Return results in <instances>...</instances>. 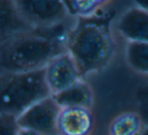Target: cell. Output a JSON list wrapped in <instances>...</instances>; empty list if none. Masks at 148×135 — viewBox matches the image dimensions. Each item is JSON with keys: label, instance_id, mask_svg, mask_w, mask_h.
Listing matches in <instances>:
<instances>
[{"label": "cell", "instance_id": "cell-1", "mask_svg": "<svg viewBox=\"0 0 148 135\" xmlns=\"http://www.w3.org/2000/svg\"><path fill=\"white\" fill-rule=\"evenodd\" d=\"M113 9H100L95 14L80 17L70 29L68 53L76 62L82 77L99 72L111 62L115 53L112 22Z\"/></svg>", "mask_w": 148, "mask_h": 135}, {"label": "cell", "instance_id": "cell-2", "mask_svg": "<svg viewBox=\"0 0 148 135\" xmlns=\"http://www.w3.org/2000/svg\"><path fill=\"white\" fill-rule=\"evenodd\" d=\"M70 29L62 22L34 27L2 43L1 64L6 72L41 70L68 51Z\"/></svg>", "mask_w": 148, "mask_h": 135}, {"label": "cell", "instance_id": "cell-3", "mask_svg": "<svg viewBox=\"0 0 148 135\" xmlns=\"http://www.w3.org/2000/svg\"><path fill=\"white\" fill-rule=\"evenodd\" d=\"M51 96L45 70L6 72L0 77V114L16 117L33 104Z\"/></svg>", "mask_w": 148, "mask_h": 135}, {"label": "cell", "instance_id": "cell-4", "mask_svg": "<svg viewBox=\"0 0 148 135\" xmlns=\"http://www.w3.org/2000/svg\"><path fill=\"white\" fill-rule=\"evenodd\" d=\"M18 11L32 27H45L64 21L68 15L64 0H15Z\"/></svg>", "mask_w": 148, "mask_h": 135}, {"label": "cell", "instance_id": "cell-5", "mask_svg": "<svg viewBox=\"0 0 148 135\" xmlns=\"http://www.w3.org/2000/svg\"><path fill=\"white\" fill-rule=\"evenodd\" d=\"M62 108L51 96L33 104L17 117L21 128L31 129L42 135H58V120Z\"/></svg>", "mask_w": 148, "mask_h": 135}, {"label": "cell", "instance_id": "cell-6", "mask_svg": "<svg viewBox=\"0 0 148 135\" xmlns=\"http://www.w3.org/2000/svg\"><path fill=\"white\" fill-rule=\"evenodd\" d=\"M43 70L51 95L66 90L83 79L76 62L68 51L55 58Z\"/></svg>", "mask_w": 148, "mask_h": 135}, {"label": "cell", "instance_id": "cell-7", "mask_svg": "<svg viewBox=\"0 0 148 135\" xmlns=\"http://www.w3.org/2000/svg\"><path fill=\"white\" fill-rule=\"evenodd\" d=\"M93 128V115L90 108H62L58 120L60 135H89Z\"/></svg>", "mask_w": 148, "mask_h": 135}, {"label": "cell", "instance_id": "cell-8", "mask_svg": "<svg viewBox=\"0 0 148 135\" xmlns=\"http://www.w3.org/2000/svg\"><path fill=\"white\" fill-rule=\"evenodd\" d=\"M117 29L129 42L148 43V12L138 6L129 8L118 20Z\"/></svg>", "mask_w": 148, "mask_h": 135}, {"label": "cell", "instance_id": "cell-9", "mask_svg": "<svg viewBox=\"0 0 148 135\" xmlns=\"http://www.w3.org/2000/svg\"><path fill=\"white\" fill-rule=\"evenodd\" d=\"M18 11L15 0H0V42L32 29Z\"/></svg>", "mask_w": 148, "mask_h": 135}, {"label": "cell", "instance_id": "cell-10", "mask_svg": "<svg viewBox=\"0 0 148 135\" xmlns=\"http://www.w3.org/2000/svg\"><path fill=\"white\" fill-rule=\"evenodd\" d=\"M51 97L55 99L60 108H91L94 99L91 87L83 79L66 90L51 95Z\"/></svg>", "mask_w": 148, "mask_h": 135}, {"label": "cell", "instance_id": "cell-11", "mask_svg": "<svg viewBox=\"0 0 148 135\" xmlns=\"http://www.w3.org/2000/svg\"><path fill=\"white\" fill-rule=\"evenodd\" d=\"M142 119L134 112H124L112 120L110 135H138L142 130Z\"/></svg>", "mask_w": 148, "mask_h": 135}, {"label": "cell", "instance_id": "cell-12", "mask_svg": "<svg viewBox=\"0 0 148 135\" xmlns=\"http://www.w3.org/2000/svg\"><path fill=\"white\" fill-rule=\"evenodd\" d=\"M127 63L136 72L148 75V43L128 42L126 49Z\"/></svg>", "mask_w": 148, "mask_h": 135}, {"label": "cell", "instance_id": "cell-13", "mask_svg": "<svg viewBox=\"0 0 148 135\" xmlns=\"http://www.w3.org/2000/svg\"><path fill=\"white\" fill-rule=\"evenodd\" d=\"M64 4L66 13L77 18L91 16L101 9L96 0H64Z\"/></svg>", "mask_w": 148, "mask_h": 135}, {"label": "cell", "instance_id": "cell-14", "mask_svg": "<svg viewBox=\"0 0 148 135\" xmlns=\"http://www.w3.org/2000/svg\"><path fill=\"white\" fill-rule=\"evenodd\" d=\"M20 129L16 116L0 114V135H18Z\"/></svg>", "mask_w": 148, "mask_h": 135}, {"label": "cell", "instance_id": "cell-15", "mask_svg": "<svg viewBox=\"0 0 148 135\" xmlns=\"http://www.w3.org/2000/svg\"><path fill=\"white\" fill-rule=\"evenodd\" d=\"M18 135H42V134H40L37 131H34V130L26 129V128H21Z\"/></svg>", "mask_w": 148, "mask_h": 135}, {"label": "cell", "instance_id": "cell-16", "mask_svg": "<svg viewBox=\"0 0 148 135\" xmlns=\"http://www.w3.org/2000/svg\"><path fill=\"white\" fill-rule=\"evenodd\" d=\"M134 1L136 3V6L146 10L148 12V0H134Z\"/></svg>", "mask_w": 148, "mask_h": 135}, {"label": "cell", "instance_id": "cell-17", "mask_svg": "<svg viewBox=\"0 0 148 135\" xmlns=\"http://www.w3.org/2000/svg\"><path fill=\"white\" fill-rule=\"evenodd\" d=\"M96 1H97V3L99 4L100 6H103V5H105L106 3H107V2H109L110 0H96Z\"/></svg>", "mask_w": 148, "mask_h": 135}, {"label": "cell", "instance_id": "cell-18", "mask_svg": "<svg viewBox=\"0 0 148 135\" xmlns=\"http://www.w3.org/2000/svg\"><path fill=\"white\" fill-rule=\"evenodd\" d=\"M138 135H148V126H147V127H145V128H143V129L141 130V132Z\"/></svg>", "mask_w": 148, "mask_h": 135}]
</instances>
